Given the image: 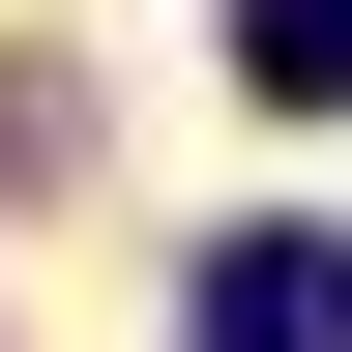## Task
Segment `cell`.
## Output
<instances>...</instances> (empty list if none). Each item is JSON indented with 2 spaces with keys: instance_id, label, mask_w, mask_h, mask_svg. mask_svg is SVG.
<instances>
[{
  "instance_id": "obj_1",
  "label": "cell",
  "mask_w": 352,
  "mask_h": 352,
  "mask_svg": "<svg viewBox=\"0 0 352 352\" xmlns=\"http://www.w3.org/2000/svg\"><path fill=\"white\" fill-rule=\"evenodd\" d=\"M206 352H352V235H235L206 264Z\"/></svg>"
},
{
  "instance_id": "obj_2",
  "label": "cell",
  "mask_w": 352,
  "mask_h": 352,
  "mask_svg": "<svg viewBox=\"0 0 352 352\" xmlns=\"http://www.w3.org/2000/svg\"><path fill=\"white\" fill-rule=\"evenodd\" d=\"M235 88H294V118H352V0H235Z\"/></svg>"
}]
</instances>
